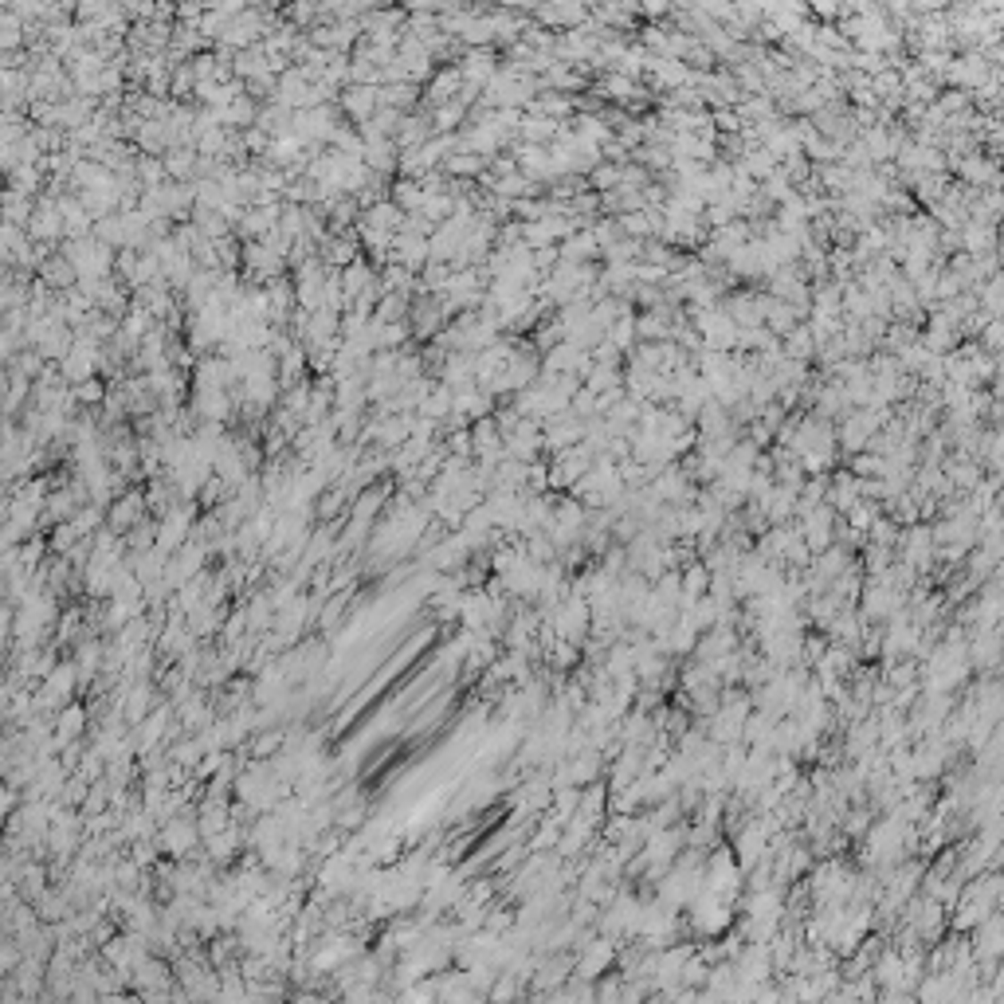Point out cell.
<instances>
[{
	"label": "cell",
	"instance_id": "2",
	"mask_svg": "<svg viewBox=\"0 0 1004 1004\" xmlns=\"http://www.w3.org/2000/svg\"><path fill=\"white\" fill-rule=\"evenodd\" d=\"M608 966H613V946H608V942H597V946H585V953H580V961H577V973H580V981H593Z\"/></svg>",
	"mask_w": 1004,
	"mask_h": 1004
},
{
	"label": "cell",
	"instance_id": "3",
	"mask_svg": "<svg viewBox=\"0 0 1004 1004\" xmlns=\"http://www.w3.org/2000/svg\"><path fill=\"white\" fill-rule=\"evenodd\" d=\"M875 1004H918V997L914 992H883V997H875Z\"/></svg>",
	"mask_w": 1004,
	"mask_h": 1004
},
{
	"label": "cell",
	"instance_id": "1",
	"mask_svg": "<svg viewBox=\"0 0 1004 1004\" xmlns=\"http://www.w3.org/2000/svg\"><path fill=\"white\" fill-rule=\"evenodd\" d=\"M973 958L981 961V969H989L985 977H992V961L1004 958V922L1000 918H985L973 934Z\"/></svg>",
	"mask_w": 1004,
	"mask_h": 1004
}]
</instances>
